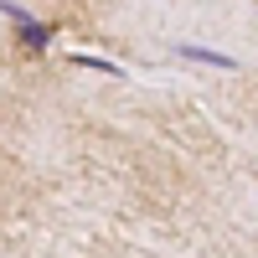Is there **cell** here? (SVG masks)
I'll return each instance as SVG.
<instances>
[{
	"label": "cell",
	"instance_id": "3957f363",
	"mask_svg": "<svg viewBox=\"0 0 258 258\" xmlns=\"http://www.w3.org/2000/svg\"><path fill=\"white\" fill-rule=\"evenodd\" d=\"M73 68H88V73H103V78H124V68H119V62L93 57V52H73Z\"/></svg>",
	"mask_w": 258,
	"mask_h": 258
},
{
	"label": "cell",
	"instance_id": "7a4b0ae2",
	"mask_svg": "<svg viewBox=\"0 0 258 258\" xmlns=\"http://www.w3.org/2000/svg\"><path fill=\"white\" fill-rule=\"evenodd\" d=\"M176 57H186V62H202V68H222V73H232V68H238V57H232V52L197 47V41H181V47H176Z\"/></svg>",
	"mask_w": 258,
	"mask_h": 258
},
{
	"label": "cell",
	"instance_id": "6da1fadb",
	"mask_svg": "<svg viewBox=\"0 0 258 258\" xmlns=\"http://www.w3.org/2000/svg\"><path fill=\"white\" fill-rule=\"evenodd\" d=\"M0 16H11V26H21V41L26 47H52V36H57V26H47V21H36L26 6H16V0H0Z\"/></svg>",
	"mask_w": 258,
	"mask_h": 258
}]
</instances>
